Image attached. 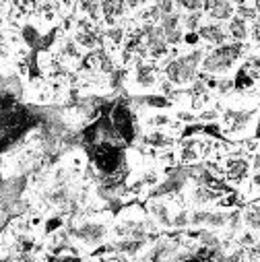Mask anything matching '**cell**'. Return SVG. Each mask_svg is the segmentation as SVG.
Wrapping results in <instances>:
<instances>
[{"mask_svg": "<svg viewBox=\"0 0 260 262\" xmlns=\"http://www.w3.org/2000/svg\"><path fill=\"white\" fill-rule=\"evenodd\" d=\"M205 50L197 48V50H190L182 56L171 58L165 67H163V75L167 81H171L176 87H188L199 75L201 69V62L205 58Z\"/></svg>", "mask_w": 260, "mask_h": 262, "instance_id": "6da1fadb", "label": "cell"}, {"mask_svg": "<svg viewBox=\"0 0 260 262\" xmlns=\"http://www.w3.org/2000/svg\"><path fill=\"white\" fill-rule=\"evenodd\" d=\"M246 46L242 41H233V43H223L217 46L213 52H207L203 62H201V69L209 75H227L233 64L244 56Z\"/></svg>", "mask_w": 260, "mask_h": 262, "instance_id": "7a4b0ae2", "label": "cell"}, {"mask_svg": "<svg viewBox=\"0 0 260 262\" xmlns=\"http://www.w3.org/2000/svg\"><path fill=\"white\" fill-rule=\"evenodd\" d=\"M71 237L87 248H93V246H99L105 242L110 229L103 221H77V223H71V229H69Z\"/></svg>", "mask_w": 260, "mask_h": 262, "instance_id": "3957f363", "label": "cell"}, {"mask_svg": "<svg viewBox=\"0 0 260 262\" xmlns=\"http://www.w3.org/2000/svg\"><path fill=\"white\" fill-rule=\"evenodd\" d=\"M223 167H225V178L231 184H242L248 178L250 169H252L250 161L244 159L242 155H227L223 159Z\"/></svg>", "mask_w": 260, "mask_h": 262, "instance_id": "277c9868", "label": "cell"}, {"mask_svg": "<svg viewBox=\"0 0 260 262\" xmlns=\"http://www.w3.org/2000/svg\"><path fill=\"white\" fill-rule=\"evenodd\" d=\"M254 112H237V110H225L223 114V124L227 135H240L252 124Z\"/></svg>", "mask_w": 260, "mask_h": 262, "instance_id": "5b68a950", "label": "cell"}, {"mask_svg": "<svg viewBox=\"0 0 260 262\" xmlns=\"http://www.w3.org/2000/svg\"><path fill=\"white\" fill-rule=\"evenodd\" d=\"M197 33H199V37L203 39V41H207L209 46H223L225 41H227V37H229V33H227V29L219 23V21H209V23H203L199 29H197Z\"/></svg>", "mask_w": 260, "mask_h": 262, "instance_id": "8992f818", "label": "cell"}, {"mask_svg": "<svg viewBox=\"0 0 260 262\" xmlns=\"http://www.w3.org/2000/svg\"><path fill=\"white\" fill-rule=\"evenodd\" d=\"M147 211H149V215L157 221V225H159V227L171 229V217H174V213H171L169 203H165V201H157V199H151V201H149V205H147Z\"/></svg>", "mask_w": 260, "mask_h": 262, "instance_id": "52a82bcc", "label": "cell"}, {"mask_svg": "<svg viewBox=\"0 0 260 262\" xmlns=\"http://www.w3.org/2000/svg\"><path fill=\"white\" fill-rule=\"evenodd\" d=\"M201 159V151H199V139L197 137H190V139H184L180 143V153H178V161L182 165H192Z\"/></svg>", "mask_w": 260, "mask_h": 262, "instance_id": "ba28073f", "label": "cell"}, {"mask_svg": "<svg viewBox=\"0 0 260 262\" xmlns=\"http://www.w3.org/2000/svg\"><path fill=\"white\" fill-rule=\"evenodd\" d=\"M143 145L161 151V149L174 147V145H176V139H174L169 133H163V128H153L151 133H147V135L143 137Z\"/></svg>", "mask_w": 260, "mask_h": 262, "instance_id": "9c48e42d", "label": "cell"}, {"mask_svg": "<svg viewBox=\"0 0 260 262\" xmlns=\"http://www.w3.org/2000/svg\"><path fill=\"white\" fill-rule=\"evenodd\" d=\"M149 246L147 239H137V237H120L114 244V252H120L122 256H139L145 248Z\"/></svg>", "mask_w": 260, "mask_h": 262, "instance_id": "30bf717a", "label": "cell"}, {"mask_svg": "<svg viewBox=\"0 0 260 262\" xmlns=\"http://www.w3.org/2000/svg\"><path fill=\"white\" fill-rule=\"evenodd\" d=\"M235 15V7L231 5V0H215V5L207 11V17L211 21H229Z\"/></svg>", "mask_w": 260, "mask_h": 262, "instance_id": "8fae6325", "label": "cell"}, {"mask_svg": "<svg viewBox=\"0 0 260 262\" xmlns=\"http://www.w3.org/2000/svg\"><path fill=\"white\" fill-rule=\"evenodd\" d=\"M227 33H229L235 41H246V39H248V35H250V27H248L246 19H242V17L233 15V17L227 21Z\"/></svg>", "mask_w": 260, "mask_h": 262, "instance_id": "7c38bea8", "label": "cell"}, {"mask_svg": "<svg viewBox=\"0 0 260 262\" xmlns=\"http://www.w3.org/2000/svg\"><path fill=\"white\" fill-rule=\"evenodd\" d=\"M227 221H229V213L223 211V209H207V219H205V227L209 229H223L227 227Z\"/></svg>", "mask_w": 260, "mask_h": 262, "instance_id": "4fadbf2b", "label": "cell"}, {"mask_svg": "<svg viewBox=\"0 0 260 262\" xmlns=\"http://www.w3.org/2000/svg\"><path fill=\"white\" fill-rule=\"evenodd\" d=\"M244 225L252 231H260V203H250L242 213Z\"/></svg>", "mask_w": 260, "mask_h": 262, "instance_id": "5bb4252c", "label": "cell"}, {"mask_svg": "<svg viewBox=\"0 0 260 262\" xmlns=\"http://www.w3.org/2000/svg\"><path fill=\"white\" fill-rule=\"evenodd\" d=\"M159 27L163 29V33L174 31V29H180V27H182V15H180V11L176 9V11L169 13V15H161V19H159ZM182 29H184V27H182Z\"/></svg>", "mask_w": 260, "mask_h": 262, "instance_id": "9a60e30c", "label": "cell"}, {"mask_svg": "<svg viewBox=\"0 0 260 262\" xmlns=\"http://www.w3.org/2000/svg\"><path fill=\"white\" fill-rule=\"evenodd\" d=\"M203 17H205L203 11H190V13L182 15V27L186 31H197L203 25Z\"/></svg>", "mask_w": 260, "mask_h": 262, "instance_id": "2e32d148", "label": "cell"}, {"mask_svg": "<svg viewBox=\"0 0 260 262\" xmlns=\"http://www.w3.org/2000/svg\"><path fill=\"white\" fill-rule=\"evenodd\" d=\"M143 122H145V126H149V128H167V124L171 122V118H169L165 112H155V114L147 116Z\"/></svg>", "mask_w": 260, "mask_h": 262, "instance_id": "e0dca14e", "label": "cell"}, {"mask_svg": "<svg viewBox=\"0 0 260 262\" xmlns=\"http://www.w3.org/2000/svg\"><path fill=\"white\" fill-rule=\"evenodd\" d=\"M155 159L161 163V165H165L167 169H171L174 165H178L180 161H178V153L174 151V147H169V149H161V151H157V155H155Z\"/></svg>", "mask_w": 260, "mask_h": 262, "instance_id": "ac0fdd59", "label": "cell"}, {"mask_svg": "<svg viewBox=\"0 0 260 262\" xmlns=\"http://www.w3.org/2000/svg\"><path fill=\"white\" fill-rule=\"evenodd\" d=\"M139 178L143 180V184L147 186V190H151V188H155V186L161 182V171L155 169V167H145Z\"/></svg>", "mask_w": 260, "mask_h": 262, "instance_id": "d6986e66", "label": "cell"}, {"mask_svg": "<svg viewBox=\"0 0 260 262\" xmlns=\"http://www.w3.org/2000/svg\"><path fill=\"white\" fill-rule=\"evenodd\" d=\"M199 244H203V246H207V248H219V246H221V237H219L213 229H201Z\"/></svg>", "mask_w": 260, "mask_h": 262, "instance_id": "ffe728a7", "label": "cell"}, {"mask_svg": "<svg viewBox=\"0 0 260 262\" xmlns=\"http://www.w3.org/2000/svg\"><path fill=\"white\" fill-rule=\"evenodd\" d=\"M176 3V9L178 11H203V5H205V0H174Z\"/></svg>", "mask_w": 260, "mask_h": 262, "instance_id": "44dd1931", "label": "cell"}, {"mask_svg": "<svg viewBox=\"0 0 260 262\" xmlns=\"http://www.w3.org/2000/svg\"><path fill=\"white\" fill-rule=\"evenodd\" d=\"M190 225V213L186 209H180L178 213H174L171 217V227L174 229H186Z\"/></svg>", "mask_w": 260, "mask_h": 262, "instance_id": "7402d4cb", "label": "cell"}, {"mask_svg": "<svg viewBox=\"0 0 260 262\" xmlns=\"http://www.w3.org/2000/svg\"><path fill=\"white\" fill-rule=\"evenodd\" d=\"M235 15H237V17H242V19H246V21H254V19L258 17V11H256V7L237 5V7H235Z\"/></svg>", "mask_w": 260, "mask_h": 262, "instance_id": "603a6c76", "label": "cell"}, {"mask_svg": "<svg viewBox=\"0 0 260 262\" xmlns=\"http://www.w3.org/2000/svg\"><path fill=\"white\" fill-rule=\"evenodd\" d=\"M254 233H256V231H252V229H250V231H244V233L237 237V246H242V248H252V246L258 242Z\"/></svg>", "mask_w": 260, "mask_h": 262, "instance_id": "cb8c5ba5", "label": "cell"}, {"mask_svg": "<svg viewBox=\"0 0 260 262\" xmlns=\"http://www.w3.org/2000/svg\"><path fill=\"white\" fill-rule=\"evenodd\" d=\"M199 122H205V124H211V122H217L219 120V112L217 110H201V114L197 116Z\"/></svg>", "mask_w": 260, "mask_h": 262, "instance_id": "d4e9b609", "label": "cell"}, {"mask_svg": "<svg viewBox=\"0 0 260 262\" xmlns=\"http://www.w3.org/2000/svg\"><path fill=\"white\" fill-rule=\"evenodd\" d=\"M176 120H180V122H184V124H192V122H197V114H192V112H188V110H178Z\"/></svg>", "mask_w": 260, "mask_h": 262, "instance_id": "484cf974", "label": "cell"}, {"mask_svg": "<svg viewBox=\"0 0 260 262\" xmlns=\"http://www.w3.org/2000/svg\"><path fill=\"white\" fill-rule=\"evenodd\" d=\"M155 5L159 7L161 15H169V13H174V11H176V3H174V0H157Z\"/></svg>", "mask_w": 260, "mask_h": 262, "instance_id": "4316f807", "label": "cell"}, {"mask_svg": "<svg viewBox=\"0 0 260 262\" xmlns=\"http://www.w3.org/2000/svg\"><path fill=\"white\" fill-rule=\"evenodd\" d=\"M233 87H235V83H233L231 79H219V81H217V91H219L221 95L229 93Z\"/></svg>", "mask_w": 260, "mask_h": 262, "instance_id": "83f0119b", "label": "cell"}, {"mask_svg": "<svg viewBox=\"0 0 260 262\" xmlns=\"http://www.w3.org/2000/svg\"><path fill=\"white\" fill-rule=\"evenodd\" d=\"M248 37H252V41L260 43V15L252 21V27H250V35Z\"/></svg>", "mask_w": 260, "mask_h": 262, "instance_id": "f1b7e54d", "label": "cell"}, {"mask_svg": "<svg viewBox=\"0 0 260 262\" xmlns=\"http://www.w3.org/2000/svg\"><path fill=\"white\" fill-rule=\"evenodd\" d=\"M124 3H126L128 11H139V9L147 7V3H149V0H124Z\"/></svg>", "mask_w": 260, "mask_h": 262, "instance_id": "f546056e", "label": "cell"}, {"mask_svg": "<svg viewBox=\"0 0 260 262\" xmlns=\"http://www.w3.org/2000/svg\"><path fill=\"white\" fill-rule=\"evenodd\" d=\"M248 64H250V67H254L256 71H260V56H252V58L248 60Z\"/></svg>", "mask_w": 260, "mask_h": 262, "instance_id": "4dcf8cb0", "label": "cell"}, {"mask_svg": "<svg viewBox=\"0 0 260 262\" xmlns=\"http://www.w3.org/2000/svg\"><path fill=\"white\" fill-rule=\"evenodd\" d=\"M252 169H256V171H260V153H254V161H252V165H250Z\"/></svg>", "mask_w": 260, "mask_h": 262, "instance_id": "1f68e13d", "label": "cell"}, {"mask_svg": "<svg viewBox=\"0 0 260 262\" xmlns=\"http://www.w3.org/2000/svg\"><path fill=\"white\" fill-rule=\"evenodd\" d=\"M246 151H256L258 149V141H246Z\"/></svg>", "mask_w": 260, "mask_h": 262, "instance_id": "d6a6232c", "label": "cell"}, {"mask_svg": "<svg viewBox=\"0 0 260 262\" xmlns=\"http://www.w3.org/2000/svg\"><path fill=\"white\" fill-rule=\"evenodd\" d=\"M252 184H254L256 188H260V171H258V173L254 176V180H252Z\"/></svg>", "mask_w": 260, "mask_h": 262, "instance_id": "836d02e7", "label": "cell"}, {"mask_svg": "<svg viewBox=\"0 0 260 262\" xmlns=\"http://www.w3.org/2000/svg\"><path fill=\"white\" fill-rule=\"evenodd\" d=\"M254 3H256V11L260 13V0H254Z\"/></svg>", "mask_w": 260, "mask_h": 262, "instance_id": "e575fe53", "label": "cell"}, {"mask_svg": "<svg viewBox=\"0 0 260 262\" xmlns=\"http://www.w3.org/2000/svg\"><path fill=\"white\" fill-rule=\"evenodd\" d=\"M151 3H157V0H151Z\"/></svg>", "mask_w": 260, "mask_h": 262, "instance_id": "d590c367", "label": "cell"}, {"mask_svg": "<svg viewBox=\"0 0 260 262\" xmlns=\"http://www.w3.org/2000/svg\"><path fill=\"white\" fill-rule=\"evenodd\" d=\"M244 3H246V0H244Z\"/></svg>", "mask_w": 260, "mask_h": 262, "instance_id": "8d00e7d4", "label": "cell"}]
</instances>
